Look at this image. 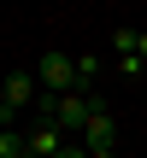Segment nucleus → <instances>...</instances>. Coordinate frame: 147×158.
<instances>
[{"instance_id":"2","label":"nucleus","mask_w":147,"mask_h":158,"mask_svg":"<svg viewBox=\"0 0 147 158\" xmlns=\"http://www.w3.org/2000/svg\"><path fill=\"white\" fill-rule=\"evenodd\" d=\"M35 88H41V82H35V70H12V76H6V88H0V123H12V117H18V111H29V106L41 111Z\"/></svg>"},{"instance_id":"9","label":"nucleus","mask_w":147,"mask_h":158,"mask_svg":"<svg viewBox=\"0 0 147 158\" xmlns=\"http://www.w3.org/2000/svg\"><path fill=\"white\" fill-rule=\"evenodd\" d=\"M112 70H118V76H130V82H136V76H141L147 64H141V59H136V53H124V59H112Z\"/></svg>"},{"instance_id":"12","label":"nucleus","mask_w":147,"mask_h":158,"mask_svg":"<svg viewBox=\"0 0 147 158\" xmlns=\"http://www.w3.org/2000/svg\"><path fill=\"white\" fill-rule=\"evenodd\" d=\"M88 158H118V152H88Z\"/></svg>"},{"instance_id":"5","label":"nucleus","mask_w":147,"mask_h":158,"mask_svg":"<svg viewBox=\"0 0 147 158\" xmlns=\"http://www.w3.org/2000/svg\"><path fill=\"white\" fill-rule=\"evenodd\" d=\"M24 147H29L35 158H59L71 141H65V129H59V123H35V129L24 135Z\"/></svg>"},{"instance_id":"11","label":"nucleus","mask_w":147,"mask_h":158,"mask_svg":"<svg viewBox=\"0 0 147 158\" xmlns=\"http://www.w3.org/2000/svg\"><path fill=\"white\" fill-rule=\"evenodd\" d=\"M136 59H141V64H147V29H141V41H136Z\"/></svg>"},{"instance_id":"1","label":"nucleus","mask_w":147,"mask_h":158,"mask_svg":"<svg viewBox=\"0 0 147 158\" xmlns=\"http://www.w3.org/2000/svg\"><path fill=\"white\" fill-rule=\"evenodd\" d=\"M94 106H100V94H82V88H77V94H59L53 111H47V123H59L65 135H82L88 117H94Z\"/></svg>"},{"instance_id":"7","label":"nucleus","mask_w":147,"mask_h":158,"mask_svg":"<svg viewBox=\"0 0 147 158\" xmlns=\"http://www.w3.org/2000/svg\"><path fill=\"white\" fill-rule=\"evenodd\" d=\"M136 41H141V29H130V23H124V29H112V53H118V59H124V53H136Z\"/></svg>"},{"instance_id":"10","label":"nucleus","mask_w":147,"mask_h":158,"mask_svg":"<svg viewBox=\"0 0 147 158\" xmlns=\"http://www.w3.org/2000/svg\"><path fill=\"white\" fill-rule=\"evenodd\" d=\"M59 158H88V147H65V152H59Z\"/></svg>"},{"instance_id":"6","label":"nucleus","mask_w":147,"mask_h":158,"mask_svg":"<svg viewBox=\"0 0 147 158\" xmlns=\"http://www.w3.org/2000/svg\"><path fill=\"white\" fill-rule=\"evenodd\" d=\"M106 70H112V64H106V59H94V53H82V59H77V88H82V94H88V88H94V82H100V76H106Z\"/></svg>"},{"instance_id":"8","label":"nucleus","mask_w":147,"mask_h":158,"mask_svg":"<svg viewBox=\"0 0 147 158\" xmlns=\"http://www.w3.org/2000/svg\"><path fill=\"white\" fill-rule=\"evenodd\" d=\"M0 158H24V135L18 129H0Z\"/></svg>"},{"instance_id":"4","label":"nucleus","mask_w":147,"mask_h":158,"mask_svg":"<svg viewBox=\"0 0 147 158\" xmlns=\"http://www.w3.org/2000/svg\"><path fill=\"white\" fill-rule=\"evenodd\" d=\"M112 141H118V123H112L106 106H94V117H88V129H82V147H88V152H112Z\"/></svg>"},{"instance_id":"3","label":"nucleus","mask_w":147,"mask_h":158,"mask_svg":"<svg viewBox=\"0 0 147 158\" xmlns=\"http://www.w3.org/2000/svg\"><path fill=\"white\" fill-rule=\"evenodd\" d=\"M35 82L47 88V100H59V94H77V59H65V53H47V59L35 64Z\"/></svg>"}]
</instances>
